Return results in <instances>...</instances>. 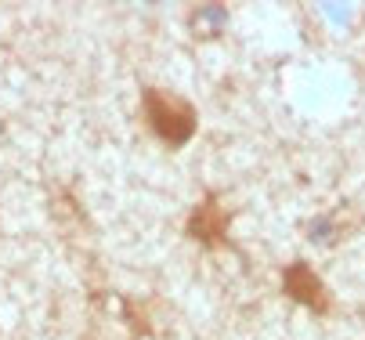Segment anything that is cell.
I'll list each match as a JSON object with an SVG mask.
<instances>
[{
  "label": "cell",
  "mask_w": 365,
  "mask_h": 340,
  "mask_svg": "<svg viewBox=\"0 0 365 340\" xmlns=\"http://www.w3.org/2000/svg\"><path fill=\"white\" fill-rule=\"evenodd\" d=\"M141 113H145L148 130L160 138L163 145H170V149H181V145L195 134V127H199L195 109L181 98V94L163 91V87H145Z\"/></svg>",
  "instance_id": "obj_1"
},
{
  "label": "cell",
  "mask_w": 365,
  "mask_h": 340,
  "mask_svg": "<svg viewBox=\"0 0 365 340\" xmlns=\"http://www.w3.org/2000/svg\"><path fill=\"white\" fill-rule=\"evenodd\" d=\"M282 294L289 301H297L300 308L307 311H315V315H329L333 308V294H329V286L322 282V275L304 264V261H293L286 272H282Z\"/></svg>",
  "instance_id": "obj_2"
},
{
  "label": "cell",
  "mask_w": 365,
  "mask_h": 340,
  "mask_svg": "<svg viewBox=\"0 0 365 340\" xmlns=\"http://www.w3.org/2000/svg\"><path fill=\"white\" fill-rule=\"evenodd\" d=\"M228 210H225V203H221V196H206L195 210H192V217H188V235L192 239H199V242H206V247H221L225 242V235H228Z\"/></svg>",
  "instance_id": "obj_3"
}]
</instances>
